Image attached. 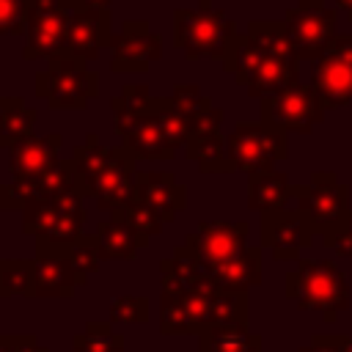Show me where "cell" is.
<instances>
[{"instance_id":"cell-43","label":"cell","mask_w":352,"mask_h":352,"mask_svg":"<svg viewBox=\"0 0 352 352\" xmlns=\"http://www.w3.org/2000/svg\"><path fill=\"white\" fill-rule=\"evenodd\" d=\"M346 352H352V336H349V346H346Z\"/></svg>"},{"instance_id":"cell-5","label":"cell","mask_w":352,"mask_h":352,"mask_svg":"<svg viewBox=\"0 0 352 352\" xmlns=\"http://www.w3.org/2000/svg\"><path fill=\"white\" fill-rule=\"evenodd\" d=\"M99 94V74L85 60L60 52L47 60V69L36 74V96L50 110H82Z\"/></svg>"},{"instance_id":"cell-33","label":"cell","mask_w":352,"mask_h":352,"mask_svg":"<svg viewBox=\"0 0 352 352\" xmlns=\"http://www.w3.org/2000/svg\"><path fill=\"white\" fill-rule=\"evenodd\" d=\"M154 104V96L146 82H126L118 96L110 99V110L116 113H143Z\"/></svg>"},{"instance_id":"cell-27","label":"cell","mask_w":352,"mask_h":352,"mask_svg":"<svg viewBox=\"0 0 352 352\" xmlns=\"http://www.w3.org/2000/svg\"><path fill=\"white\" fill-rule=\"evenodd\" d=\"M96 236V248H99V256L102 258H110V261H132L138 256V250L143 248L140 245V236L121 220H102L94 231Z\"/></svg>"},{"instance_id":"cell-34","label":"cell","mask_w":352,"mask_h":352,"mask_svg":"<svg viewBox=\"0 0 352 352\" xmlns=\"http://www.w3.org/2000/svg\"><path fill=\"white\" fill-rule=\"evenodd\" d=\"M151 316V302L146 297H132L124 294L110 305V324L116 322H126V324H146Z\"/></svg>"},{"instance_id":"cell-12","label":"cell","mask_w":352,"mask_h":352,"mask_svg":"<svg viewBox=\"0 0 352 352\" xmlns=\"http://www.w3.org/2000/svg\"><path fill=\"white\" fill-rule=\"evenodd\" d=\"M336 22H338V14L333 8L322 3H311L289 11L283 19V30L300 60H319L330 47V41L338 36Z\"/></svg>"},{"instance_id":"cell-26","label":"cell","mask_w":352,"mask_h":352,"mask_svg":"<svg viewBox=\"0 0 352 352\" xmlns=\"http://www.w3.org/2000/svg\"><path fill=\"white\" fill-rule=\"evenodd\" d=\"M187 160L198 165L204 173H228V154H226V138L220 129H206V132H192L187 146H184Z\"/></svg>"},{"instance_id":"cell-38","label":"cell","mask_w":352,"mask_h":352,"mask_svg":"<svg viewBox=\"0 0 352 352\" xmlns=\"http://www.w3.org/2000/svg\"><path fill=\"white\" fill-rule=\"evenodd\" d=\"M349 346V336H314L308 346H302L300 352H346Z\"/></svg>"},{"instance_id":"cell-8","label":"cell","mask_w":352,"mask_h":352,"mask_svg":"<svg viewBox=\"0 0 352 352\" xmlns=\"http://www.w3.org/2000/svg\"><path fill=\"white\" fill-rule=\"evenodd\" d=\"M286 132L267 126L264 121L256 124H236L226 138V154L231 170L258 173L275 170V162L286 160Z\"/></svg>"},{"instance_id":"cell-11","label":"cell","mask_w":352,"mask_h":352,"mask_svg":"<svg viewBox=\"0 0 352 352\" xmlns=\"http://www.w3.org/2000/svg\"><path fill=\"white\" fill-rule=\"evenodd\" d=\"M311 88L324 110H336L352 102V36H336L324 55L314 60Z\"/></svg>"},{"instance_id":"cell-31","label":"cell","mask_w":352,"mask_h":352,"mask_svg":"<svg viewBox=\"0 0 352 352\" xmlns=\"http://www.w3.org/2000/svg\"><path fill=\"white\" fill-rule=\"evenodd\" d=\"M69 261H72V270L77 275V283H88V278L99 270L102 264V256H99V248H96V236L94 234H82L72 248H69Z\"/></svg>"},{"instance_id":"cell-18","label":"cell","mask_w":352,"mask_h":352,"mask_svg":"<svg viewBox=\"0 0 352 352\" xmlns=\"http://www.w3.org/2000/svg\"><path fill=\"white\" fill-rule=\"evenodd\" d=\"M138 201L162 223H170L187 206V190L170 170H138Z\"/></svg>"},{"instance_id":"cell-7","label":"cell","mask_w":352,"mask_h":352,"mask_svg":"<svg viewBox=\"0 0 352 352\" xmlns=\"http://www.w3.org/2000/svg\"><path fill=\"white\" fill-rule=\"evenodd\" d=\"M292 198L297 201V212L311 228V234L319 231L327 236L338 231L352 214L349 190L336 179V173H314L311 184L292 187Z\"/></svg>"},{"instance_id":"cell-24","label":"cell","mask_w":352,"mask_h":352,"mask_svg":"<svg viewBox=\"0 0 352 352\" xmlns=\"http://www.w3.org/2000/svg\"><path fill=\"white\" fill-rule=\"evenodd\" d=\"M198 352H261V338L248 327V322H226L206 327Z\"/></svg>"},{"instance_id":"cell-32","label":"cell","mask_w":352,"mask_h":352,"mask_svg":"<svg viewBox=\"0 0 352 352\" xmlns=\"http://www.w3.org/2000/svg\"><path fill=\"white\" fill-rule=\"evenodd\" d=\"M170 102H173V107H176L182 116L190 118L192 129H195V124L201 121V116H204L209 107H214L212 99H209L206 94H201V88L192 85V82H179V85H173Z\"/></svg>"},{"instance_id":"cell-16","label":"cell","mask_w":352,"mask_h":352,"mask_svg":"<svg viewBox=\"0 0 352 352\" xmlns=\"http://www.w3.org/2000/svg\"><path fill=\"white\" fill-rule=\"evenodd\" d=\"M261 245L278 258H300V253L311 245V228L300 217L297 209H275L261 214Z\"/></svg>"},{"instance_id":"cell-6","label":"cell","mask_w":352,"mask_h":352,"mask_svg":"<svg viewBox=\"0 0 352 352\" xmlns=\"http://www.w3.org/2000/svg\"><path fill=\"white\" fill-rule=\"evenodd\" d=\"M217 286H190L160 278V333L162 336H201L209 327Z\"/></svg>"},{"instance_id":"cell-14","label":"cell","mask_w":352,"mask_h":352,"mask_svg":"<svg viewBox=\"0 0 352 352\" xmlns=\"http://www.w3.org/2000/svg\"><path fill=\"white\" fill-rule=\"evenodd\" d=\"M248 231L250 226L245 220H206L182 245L212 272L214 267L231 261L248 248Z\"/></svg>"},{"instance_id":"cell-15","label":"cell","mask_w":352,"mask_h":352,"mask_svg":"<svg viewBox=\"0 0 352 352\" xmlns=\"http://www.w3.org/2000/svg\"><path fill=\"white\" fill-rule=\"evenodd\" d=\"M110 41H113V11L69 0L66 52L88 63V60H96L102 50L110 47Z\"/></svg>"},{"instance_id":"cell-1","label":"cell","mask_w":352,"mask_h":352,"mask_svg":"<svg viewBox=\"0 0 352 352\" xmlns=\"http://www.w3.org/2000/svg\"><path fill=\"white\" fill-rule=\"evenodd\" d=\"M223 69L256 99H267L300 82V58L286 38L283 22H250L248 33H239L226 55Z\"/></svg>"},{"instance_id":"cell-3","label":"cell","mask_w":352,"mask_h":352,"mask_svg":"<svg viewBox=\"0 0 352 352\" xmlns=\"http://www.w3.org/2000/svg\"><path fill=\"white\" fill-rule=\"evenodd\" d=\"M236 38L234 19L223 8H214L212 0H198V8L173 11V47L182 50L187 60H226Z\"/></svg>"},{"instance_id":"cell-25","label":"cell","mask_w":352,"mask_h":352,"mask_svg":"<svg viewBox=\"0 0 352 352\" xmlns=\"http://www.w3.org/2000/svg\"><path fill=\"white\" fill-rule=\"evenodd\" d=\"M38 113L28 107L19 96H3L0 99V148H16L19 143L33 138Z\"/></svg>"},{"instance_id":"cell-28","label":"cell","mask_w":352,"mask_h":352,"mask_svg":"<svg viewBox=\"0 0 352 352\" xmlns=\"http://www.w3.org/2000/svg\"><path fill=\"white\" fill-rule=\"evenodd\" d=\"M36 267L30 258H0V297H28L33 300Z\"/></svg>"},{"instance_id":"cell-29","label":"cell","mask_w":352,"mask_h":352,"mask_svg":"<svg viewBox=\"0 0 352 352\" xmlns=\"http://www.w3.org/2000/svg\"><path fill=\"white\" fill-rule=\"evenodd\" d=\"M74 352H124V336L110 322H88L82 333L72 338Z\"/></svg>"},{"instance_id":"cell-9","label":"cell","mask_w":352,"mask_h":352,"mask_svg":"<svg viewBox=\"0 0 352 352\" xmlns=\"http://www.w3.org/2000/svg\"><path fill=\"white\" fill-rule=\"evenodd\" d=\"M66 38H69V0H30L22 58L50 60L66 52Z\"/></svg>"},{"instance_id":"cell-22","label":"cell","mask_w":352,"mask_h":352,"mask_svg":"<svg viewBox=\"0 0 352 352\" xmlns=\"http://www.w3.org/2000/svg\"><path fill=\"white\" fill-rule=\"evenodd\" d=\"M212 283L220 292H234V294H248L253 286L261 283V250L258 248H245L239 256L231 261L214 267L209 272Z\"/></svg>"},{"instance_id":"cell-2","label":"cell","mask_w":352,"mask_h":352,"mask_svg":"<svg viewBox=\"0 0 352 352\" xmlns=\"http://www.w3.org/2000/svg\"><path fill=\"white\" fill-rule=\"evenodd\" d=\"M113 132L121 138L135 160H170L179 146H187L192 124L182 116L170 96H154V104L143 113H116Z\"/></svg>"},{"instance_id":"cell-10","label":"cell","mask_w":352,"mask_h":352,"mask_svg":"<svg viewBox=\"0 0 352 352\" xmlns=\"http://www.w3.org/2000/svg\"><path fill=\"white\" fill-rule=\"evenodd\" d=\"M324 107L311 88V82H297L286 91H278L261 99V121L280 132H300L308 135L322 121Z\"/></svg>"},{"instance_id":"cell-20","label":"cell","mask_w":352,"mask_h":352,"mask_svg":"<svg viewBox=\"0 0 352 352\" xmlns=\"http://www.w3.org/2000/svg\"><path fill=\"white\" fill-rule=\"evenodd\" d=\"M63 146V135L60 132H50L44 138H30L25 143H19L16 148H11V160H8V170L14 176V184L30 182L38 173L47 170L50 162L58 160V151Z\"/></svg>"},{"instance_id":"cell-23","label":"cell","mask_w":352,"mask_h":352,"mask_svg":"<svg viewBox=\"0 0 352 352\" xmlns=\"http://www.w3.org/2000/svg\"><path fill=\"white\" fill-rule=\"evenodd\" d=\"M292 198V184L283 170H258L248 176V206L258 214L275 212Z\"/></svg>"},{"instance_id":"cell-21","label":"cell","mask_w":352,"mask_h":352,"mask_svg":"<svg viewBox=\"0 0 352 352\" xmlns=\"http://www.w3.org/2000/svg\"><path fill=\"white\" fill-rule=\"evenodd\" d=\"M82 223H85V209H82V195L80 192H66L60 195L58 214L47 234L36 236V248H55V250H69L80 236H82Z\"/></svg>"},{"instance_id":"cell-30","label":"cell","mask_w":352,"mask_h":352,"mask_svg":"<svg viewBox=\"0 0 352 352\" xmlns=\"http://www.w3.org/2000/svg\"><path fill=\"white\" fill-rule=\"evenodd\" d=\"M110 217L113 220H121V223H126L138 236H140V245L146 248L148 242H151V236H157V234H162V220L146 206V204H140L138 198L132 201V204H126V206H121V209H116V212H110Z\"/></svg>"},{"instance_id":"cell-40","label":"cell","mask_w":352,"mask_h":352,"mask_svg":"<svg viewBox=\"0 0 352 352\" xmlns=\"http://www.w3.org/2000/svg\"><path fill=\"white\" fill-rule=\"evenodd\" d=\"M77 3H85V6H94V8H110L113 0H77Z\"/></svg>"},{"instance_id":"cell-19","label":"cell","mask_w":352,"mask_h":352,"mask_svg":"<svg viewBox=\"0 0 352 352\" xmlns=\"http://www.w3.org/2000/svg\"><path fill=\"white\" fill-rule=\"evenodd\" d=\"M66 192H80L77 190V173H74V162L72 157L69 160H55L47 165L44 173H38L36 179L30 182H22V184H11V201H14V209H22L28 201L33 198H58V195H66Z\"/></svg>"},{"instance_id":"cell-13","label":"cell","mask_w":352,"mask_h":352,"mask_svg":"<svg viewBox=\"0 0 352 352\" xmlns=\"http://www.w3.org/2000/svg\"><path fill=\"white\" fill-rule=\"evenodd\" d=\"M162 58V36L151 30L146 19H126L110 41V72L146 74L154 60Z\"/></svg>"},{"instance_id":"cell-44","label":"cell","mask_w":352,"mask_h":352,"mask_svg":"<svg viewBox=\"0 0 352 352\" xmlns=\"http://www.w3.org/2000/svg\"><path fill=\"white\" fill-rule=\"evenodd\" d=\"M0 99H3V96H0Z\"/></svg>"},{"instance_id":"cell-42","label":"cell","mask_w":352,"mask_h":352,"mask_svg":"<svg viewBox=\"0 0 352 352\" xmlns=\"http://www.w3.org/2000/svg\"><path fill=\"white\" fill-rule=\"evenodd\" d=\"M300 6H311V3H322V0H297Z\"/></svg>"},{"instance_id":"cell-36","label":"cell","mask_w":352,"mask_h":352,"mask_svg":"<svg viewBox=\"0 0 352 352\" xmlns=\"http://www.w3.org/2000/svg\"><path fill=\"white\" fill-rule=\"evenodd\" d=\"M0 352H50L33 333H0Z\"/></svg>"},{"instance_id":"cell-35","label":"cell","mask_w":352,"mask_h":352,"mask_svg":"<svg viewBox=\"0 0 352 352\" xmlns=\"http://www.w3.org/2000/svg\"><path fill=\"white\" fill-rule=\"evenodd\" d=\"M30 0H0V36H25Z\"/></svg>"},{"instance_id":"cell-39","label":"cell","mask_w":352,"mask_h":352,"mask_svg":"<svg viewBox=\"0 0 352 352\" xmlns=\"http://www.w3.org/2000/svg\"><path fill=\"white\" fill-rule=\"evenodd\" d=\"M6 209H14V201H11V184H0V214Z\"/></svg>"},{"instance_id":"cell-4","label":"cell","mask_w":352,"mask_h":352,"mask_svg":"<svg viewBox=\"0 0 352 352\" xmlns=\"http://www.w3.org/2000/svg\"><path fill=\"white\" fill-rule=\"evenodd\" d=\"M286 297L300 311H316L324 322H336L349 308V283L344 270L330 258H300L286 275Z\"/></svg>"},{"instance_id":"cell-17","label":"cell","mask_w":352,"mask_h":352,"mask_svg":"<svg viewBox=\"0 0 352 352\" xmlns=\"http://www.w3.org/2000/svg\"><path fill=\"white\" fill-rule=\"evenodd\" d=\"M33 267H36L33 300H69L80 286L69 261V250L36 248Z\"/></svg>"},{"instance_id":"cell-41","label":"cell","mask_w":352,"mask_h":352,"mask_svg":"<svg viewBox=\"0 0 352 352\" xmlns=\"http://www.w3.org/2000/svg\"><path fill=\"white\" fill-rule=\"evenodd\" d=\"M338 6H341L344 11H349V19H352V0H338Z\"/></svg>"},{"instance_id":"cell-37","label":"cell","mask_w":352,"mask_h":352,"mask_svg":"<svg viewBox=\"0 0 352 352\" xmlns=\"http://www.w3.org/2000/svg\"><path fill=\"white\" fill-rule=\"evenodd\" d=\"M324 245L333 253H338V256H352V214L346 217V223L338 231H333V234L324 236Z\"/></svg>"}]
</instances>
